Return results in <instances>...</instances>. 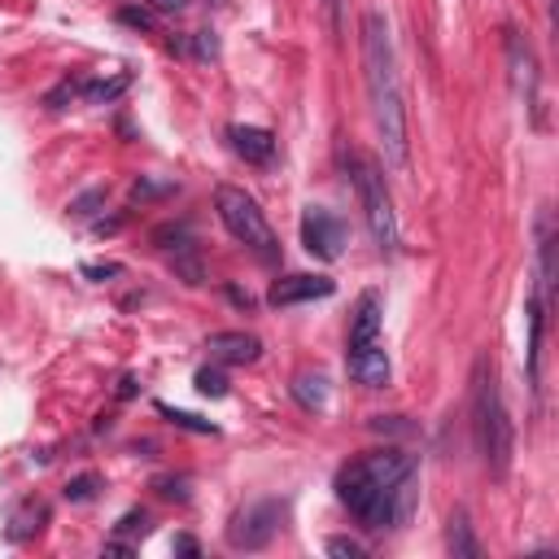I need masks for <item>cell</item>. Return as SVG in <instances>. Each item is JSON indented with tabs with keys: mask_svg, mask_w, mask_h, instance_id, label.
<instances>
[{
	"mask_svg": "<svg viewBox=\"0 0 559 559\" xmlns=\"http://www.w3.org/2000/svg\"><path fill=\"white\" fill-rule=\"evenodd\" d=\"M301 245H306V253L336 262L345 249V223L323 205H306L301 210Z\"/></svg>",
	"mask_w": 559,
	"mask_h": 559,
	"instance_id": "7",
	"label": "cell"
},
{
	"mask_svg": "<svg viewBox=\"0 0 559 559\" xmlns=\"http://www.w3.org/2000/svg\"><path fill=\"white\" fill-rule=\"evenodd\" d=\"M197 393H205V397H223V393H227V376L214 371V367H201V371H197Z\"/></svg>",
	"mask_w": 559,
	"mask_h": 559,
	"instance_id": "17",
	"label": "cell"
},
{
	"mask_svg": "<svg viewBox=\"0 0 559 559\" xmlns=\"http://www.w3.org/2000/svg\"><path fill=\"white\" fill-rule=\"evenodd\" d=\"M362 79H367V100L371 118L384 144V157L393 170H411V140H406V100H402V79H397V52L389 39V22L380 9L362 13Z\"/></svg>",
	"mask_w": 559,
	"mask_h": 559,
	"instance_id": "2",
	"label": "cell"
},
{
	"mask_svg": "<svg viewBox=\"0 0 559 559\" xmlns=\"http://www.w3.org/2000/svg\"><path fill=\"white\" fill-rule=\"evenodd\" d=\"M332 280L328 275H284L271 284L266 301L271 306H297V301H314V297H332Z\"/></svg>",
	"mask_w": 559,
	"mask_h": 559,
	"instance_id": "11",
	"label": "cell"
},
{
	"mask_svg": "<svg viewBox=\"0 0 559 559\" xmlns=\"http://www.w3.org/2000/svg\"><path fill=\"white\" fill-rule=\"evenodd\" d=\"M214 210H218L223 227H227L240 245H249L262 262H275V258H280V240H275V231H271L266 214L258 210V201H253L245 188L218 183V188H214Z\"/></svg>",
	"mask_w": 559,
	"mask_h": 559,
	"instance_id": "5",
	"label": "cell"
},
{
	"mask_svg": "<svg viewBox=\"0 0 559 559\" xmlns=\"http://www.w3.org/2000/svg\"><path fill=\"white\" fill-rule=\"evenodd\" d=\"M205 349L214 362H227V367H245V362H258L262 354V341L253 332H240V328H227V332H210L205 336Z\"/></svg>",
	"mask_w": 559,
	"mask_h": 559,
	"instance_id": "9",
	"label": "cell"
},
{
	"mask_svg": "<svg viewBox=\"0 0 559 559\" xmlns=\"http://www.w3.org/2000/svg\"><path fill=\"white\" fill-rule=\"evenodd\" d=\"M157 411L170 419V424H179V428H188V432H214V424L210 419H201V415H188V411H175V406H166V402H157Z\"/></svg>",
	"mask_w": 559,
	"mask_h": 559,
	"instance_id": "16",
	"label": "cell"
},
{
	"mask_svg": "<svg viewBox=\"0 0 559 559\" xmlns=\"http://www.w3.org/2000/svg\"><path fill=\"white\" fill-rule=\"evenodd\" d=\"M118 271H122L118 262H87L83 266V275H92V280H105V275H118Z\"/></svg>",
	"mask_w": 559,
	"mask_h": 559,
	"instance_id": "22",
	"label": "cell"
},
{
	"mask_svg": "<svg viewBox=\"0 0 559 559\" xmlns=\"http://www.w3.org/2000/svg\"><path fill=\"white\" fill-rule=\"evenodd\" d=\"M349 179H354V192H358V205H362V218H367V231L376 240L380 253H397V214H393V201H389V188H384V175L376 162H367L362 153L349 157Z\"/></svg>",
	"mask_w": 559,
	"mask_h": 559,
	"instance_id": "4",
	"label": "cell"
},
{
	"mask_svg": "<svg viewBox=\"0 0 559 559\" xmlns=\"http://www.w3.org/2000/svg\"><path fill=\"white\" fill-rule=\"evenodd\" d=\"M127 83H131V74H127V70H118L114 79H92V83H83V96H87L92 105H109L114 96H122V92H127Z\"/></svg>",
	"mask_w": 559,
	"mask_h": 559,
	"instance_id": "15",
	"label": "cell"
},
{
	"mask_svg": "<svg viewBox=\"0 0 559 559\" xmlns=\"http://www.w3.org/2000/svg\"><path fill=\"white\" fill-rule=\"evenodd\" d=\"M507 61H511V79H515V92H520V100H524V109L533 114V122H537V57H533V48H528V39L520 35V31H507Z\"/></svg>",
	"mask_w": 559,
	"mask_h": 559,
	"instance_id": "8",
	"label": "cell"
},
{
	"mask_svg": "<svg viewBox=\"0 0 559 559\" xmlns=\"http://www.w3.org/2000/svg\"><path fill=\"white\" fill-rule=\"evenodd\" d=\"M472 437H476V450L485 459V467L502 480L507 467H511V419H507V406H502V389H498V367L489 358V349L476 354L472 362Z\"/></svg>",
	"mask_w": 559,
	"mask_h": 559,
	"instance_id": "3",
	"label": "cell"
},
{
	"mask_svg": "<svg viewBox=\"0 0 559 559\" xmlns=\"http://www.w3.org/2000/svg\"><path fill=\"white\" fill-rule=\"evenodd\" d=\"M188 4H192V0H148L153 13H183Z\"/></svg>",
	"mask_w": 559,
	"mask_h": 559,
	"instance_id": "23",
	"label": "cell"
},
{
	"mask_svg": "<svg viewBox=\"0 0 559 559\" xmlns=\"http://www.w3.org/2000/svg\"><path fill=\"white\" fill-rule=\"evenodd\" d=\"M293 397L306 411H323L328 406V376L323 371H297L293 376Z\"/></svg>",
	"mask_w": 559,
	"mask_h": 559,
	"instance_id": "13",
	"label": "cell"
},
{
	"mask_svg": "<svg viewBox=\"0 0 559 559\" xmlns=\"http://www.w3.org/2000/svg\"><path fill=\"white\" fill-rule=\"evenodd\" d=\"M96 485H100V480H96L92 472H87V476H74V480L66 485V498H70V502H87V498L96 493Z\"/></svg>",
	"mask_w": 559,
	"mask_h": 559,
	"instance_id": "18",
	"label": "cell"
},
{
	"mask_svg": "<svg viewBox=\"0 0 559 559\" xmlns=\"http://www.w3.org/2000/svg\"><path fill=\"white\" fill-rule=\"evenodd\" d=\"M380 319H384V306H380V293H362L358 306H354V319H349V349H371V345H384L380 341Z\"/></svg>",
	"mask_w": 559,
	"mask_h": 559,
	"instance_id": "10",
	"label": "cell"
},
{
	"mask_svg": "<svg viewBox=\"0 0 559 559\" xmlns=\"http://www.w3.org/2000/svg\"><path fill=\"white\" fill-rule=\"evenodd\" d=\"M118 22H127V26H135V31H153V9L127 4V9H118Z\"/></svg>",
	"mask_w": 559,
	"mask_h": 559,
	"instance_id": "20",
	"label": "cell"
},
{
	"mask_svg": "<svg viewBox=\"0 0 559 559\" xmlns=\"http://www.w3.org/2000/svg\"><path fill=\"white\" fill-rule=\"evenodd\" d=\"M323 550H328V555H349V559H362V555H367V546L354 542V537H328Z\"/></svg>",
	"mask_w": 559,
	"mask_h": 559,
	"instance_id": "19",
	"label": "cell"
},
{
	"mask_svg": "<svg viewBox=\"0 0 559 559\" xmlns=\"http://www.w3.org/2000/svg\"><path fill=\"white\" fill-rule=\"evenodd\" d=\"M197 57H201V61H214V57H218V39H214V31H197Z\"/></svg>",
	"mask_w": 559,
	"mask_h": 559,
	"instance_id": "21",
	"label": "cell"
},
{
	"mask_svg": "<svg viewBox=\"0 0 559 559\" xmlns=\"http://www.w3.org/2000/svg\"><path fill=\"white\" fill-rule=\"evenodd\" d=\"M175 550H179V555H197V542H192V537H175Z\"/></svg>",
	"mask_w": 559,
	"mask_h": 559,
	"instance_id": "25",
	"label": "cell"
},
{
	"mask_svg": "<svg viewBox=\"0 0 559 559\" xmlns=\"http://www.w3.org/2000/svg\"><path fill=\"white\" fill-rule=\"evenodd\" d=\"M227 140H231V148H236V157H245V162H253V166H266L271 157H275V135L266 131V127H227Z\"/></svg>",
	"mask_w": 559,
	"mask_h": 559,
	"instance_id": "12",
	"label": "cell"
},
{
	"mask_svg": "<svg viewBox=\"0 0 559 559\" xmlns=\"http://www.w3.org/2000/svg\"><path fill=\"white\" fill-rule=\"evenodd\" d=\"M323 13H328V26L341 31V0H323Z\"/></svg>",
	"mask_w": 559,
	"mask_h": 559,
	"instance_id": "24",
	"label": "cell"
},
{
	"mask_svg": "<svg viewBox=\"0 0 559 559\" xmlns=\"http://www.w3.org/2000/svg\"><path fill=\"white\" fill-rule=\"evenodd\" d=\"M445 546L454 559H476L480 555V542L472 537V524H467V511H454L450 524H445Z\"/></svg>",
	"mask_w": 559,
	"mask_h": 559,
	"instance_id": "14",
	"label": "cell"
},
{
	"mask_svg": "<svg viewBox=\"0 0 559 559\" xmlns=\"http://www.w3.org/2000/svg\"><path fill=\"white\" fill-rule=\"evenodd\" d=\"M336 498L367 528H402L419 507V463L406 450H367L336 472Z\"/></svg>",
	"mask_w": 559,
	"mask_h": 559,
	"instance_id": "1",
	"label": "cell"
},
{
	"mask_svg": "<svg viewBox=\"0 0 559 559\" xmlns=\"http://www.w3.org/2000/svg\"><path fill=\"white\" fill-rule=\"evenodd\" d=\"M280 520H284V502H253V507H245L236 520H231V528H227V542L236 546V550H262L275 533H280Z\"/></svg>",
	"mask_w": 559,
	"mask_h": 559,
	"instance_id": "6",
	"label": "cell"
}]
</instances>
